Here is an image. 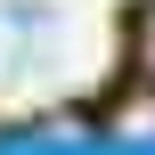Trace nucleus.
I'll use <instances>...</instances> for the list:
<instances>
[{
  "label": "nucleus",
  "instance_id": "nucleus-1",
  "mask_svg": "<svg viewBox=\"0 0 155 155\" xmlns=\"http://www.w3.org/2000/svg\"><path fill=\"white\" fill-rule=\"evenodd\" d=\"M147 65H155V16H147Z\"/></svg>",
  "mask_w": 155,
  "mask_h": 155
}]
</instances>
